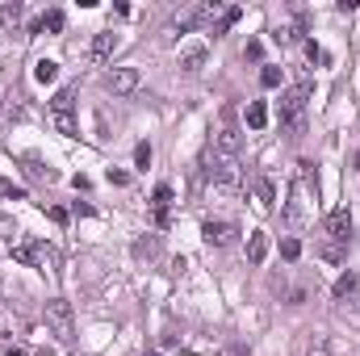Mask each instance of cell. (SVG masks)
Segmentation results:
<instances>
[{"label":"cell","mask_w":360,"mask_h":356,"mask_svg":"<svg viewBox=\"0 0 360 356\" xmlns=\"http://www.w3.org/2000/svg\"><path fill=\"white\" fill-rule=\"evenodd\" d=\"M105 89L117 92V96H130V92L139 89V68H113L105 76Z\"/></svg>","instance_id":"obj_8"},{"label":"cell","mask_w":360,"mask_h":356,"mask_svg":"<svg viewBox=\"0 0 360 356\" xmlns=\"http://www.w3.org/2000/svg\"><path fill=\"white\" fill-rule=\"evenodd\" d=\"M4 356H30V352H25V348H8Z\"/></svg>","instance_id":"obj_27"},{"label":"cell","mask_w":360,"mask_h":356,"mask_svg":"<svg viewBox=\"0 0 360 356\" xmlns=\"http://www.w3.org/2000/svg\"><path fill=\"white\" fill-rule=\"evenodd\" d=\"M239 17H243V8H226V13H222V21L214 25V34H226V30H231V25L239 21Z\"/></svg>","instance_id":"obj_22"},{"label":"cell","mask_w":360,"mask_h":356,"mask_svg":"<svg viewBox=\"0 0 360 356\" xmlns=\"http://www.w3.org/2000/svg\"><path fill=\"white\" fill-rule=\"evenodd\" d=\"M34 80H38V84H55V80H59V63H55V59H38V63H34Z\"/></svg>","instance_id":"obj_14"},{"label":"cell","mask_w":360,"mask_h":356,"mask_svg":"<svg viewBox=\"0 0 360 356\" xmlns=\"http://www.w3.org/2000/svg\"><path fill=\"white\" fill-rule=\"evenodd\" d=\"M352 289H356V272H344V276L335 281V298H348Z\"/></svg>","instance_id":"obj_23"},{"label":"cell","mask_w":360,"mask_h":356,"mask_svg":"<svg viewBox=\"0 0 360 356\" xmlns=\"http://www.w3.org/2000/svg\"><path fill=\"white\" fill-rule=\"evenodd\" d=\"M113 46H117V38H113L109 30H101V34L92 38V46H89V59L92 63H105V59L113 55Z\"/></svg>","instance_id":"obj_12"},{"label":"cell","mask_w":360,"mask_h":356,"mask_svg":"<svg viewBox=\"0 0 360 356\" xmlns=\"http://www.w3.org/2000/svg\"><path fill=\"white\" fill-rule=\"evenodd\" d=\"M51 122H55L59 134H68V139L76 134V117H72V113H51Z\"/></svg>","instance_id":"obj_19"},{"label":"cell","mask_w":360,"mask_h":356,"mask_svg":"<svg viewBox=\"0 0 360 356\" xmlns=\"http://www.w3.org/2000/svg\"><path fill=\"white\" fill-rule=\"evenodd\" d=\"M25 172H30L34 180H55V168H46V164H42V160H34V155L25 160Z\"/></svg>","instance_id":"obj_18"},{"label":"cell","mask_w":360,"mask_h":356,"mask_svg":"<svg viewBox=\"0 0 360 356\" xmlns=\"http://www.w3.org/2000/svg\"><path fill=\"white\" fill-rule=\"evenodd\" d=\"M0 197H13V201H21V197H25V193H21V189H13V184H4V180H0Z\"/></svg>","instance_id":"obj_26"},{"label":"cell","mask_w":360,"mask_h":356,"mask_svg":"<svg viewBox=\"0 0 360 356\" xmlns=\"http://www.w3.org/2000/svg\"><path fill=\"white\" fill-rule=\"evenodd\" d=\"M235 235H239V231H235L231 222H222V218H205V222H201V239H205L210 248H231Z\"/></svg>","instance_id":"obj_5"},{"label":"cell","mask_w":360,"mask_h":356,"mask_svg":"<svg viewBox=\"0 0 360 356\" xmlns=\"http://www.w3.org/2000/svg\"><path fill=\"white\" fill-rule=\"evenodd\" d=\"M205 42H188V46H180V55H176V68L184 72V76H197L201 68H205Z\"/></svg>","instance_id":"obj_7"},{"label":"cell","mask_w":360,"mask_h":356,"mask_svg":"<svg viewBox=\"0 0 360 356\" xmlns=\"http://www.w3.org/2000/svg\"><path fill=\"white\" fill-rule=\"evenodd\" d=\"M323 231H327V239H331V243H348V235H352V214H348V205L331 210V214H327V222H323Z\"/></svg>","instance_id":"obj_6"},{"label":"cell","mask_w":360,"mask_h":356,"mask_svg":"<svg viewBox=\"0 0 360 356\" xmlns=\"http://www.w3.org/2000/svg\"><path fill=\"white\" fill-rule=\"evenodd\" d=\"M306 96H310V89H293V92L281 96V126L289 134H302L306 130Z\"/></svg>","instance_id":"obj_1"},{"label":"cell","mask_w":360,"mask_h":356,"mask_svg":"<svg viewBox=\"0 0 360 356\" xmlns=\"http://www.w3.org/2000/svg\"><path fill=\"white\" fill-rule=\"evenodd\" d=\"M21 21V4H0V25H17Z\"/></svg>","instance_id":"obj_24"},{"label":"cell","mask_w":360,"mask_h":356,"mask_svg":"<svg viewBox=\"0 0 360 356\" xmlns=\"http://www.w3.org/2000/svg\"><path fill=\"white\" fill-rule=\"evenodd\" d=\"M172 201H176V197H172V184H160L155 197H151V210H155V222H160V227H168V210H172Z\"/></svg>","instance_id":"obj_10"},{"label":"cell","mask_w":360,"mask_h":356,"mask_svg":"<svg viewBox=\"0 0 360 356\" xmlns=\"http://www.w3.org/2000/svg\"><path fill=\"white\" fill-rule=\"evenodd\" d=\"M46 323L55 327V336H59V340H72V336H76V314H72V302L51 298V302H46Z\"/></svg>","instance_id":"obj_3"},{"label":"cell","mask_w":360,"mask_h":356,"mask_svg":"<svg viewBox=\"0 0 360 356\" xmlns=\"http://www.w3.org/2000/svg\"><path fill=\"white\" fill-rule=\"evenodd\" d=\"M269 235H264V231H252V235H248V265H264V260H269Z\"/></svg>","instance_id":"obj_11"},{"label":"cell","mask_w":360,"mask_h":356,"mask_svg":"<svg viewBox=\"0 0 360 356\" xmlns=\"http://www.w3.org/2000/svg\"><path fill=\"white\" fill-rule=\"evenodd\" d=\"M239 147H243V139H239V130H218L214 134V155H222V160H239Z\"/></svg>","instance_id":"obj_9"},{"label":"cell","mask_w":360,"mask_h":356,"mask_svg":"<svg viewBox=\"0 0 360 356\" xmlns=\"http://www.w3.org/2000/svg\"><path fill=\"white\" fill-rule=\"evenodd\" d=\"M72 101H76V92L72 89H59L51 96V113H72Z\"/></svg>","instance_id":"obj_17"},{"label":"cell","mask_w":360,"mask_h":356,"mask_svg":"<svg viewBox=\"0 0 360 356\" xmlns=\"http://www.w3.org/2000/svg\"><path fill=\"white\" fill-rule=\"evenodd\" d=\"M134 168H139V172L151 168V143H139V147H134Z\"/></svg>","instance_id":"obj_20"},{"label":"cell","mask_w":360,"mask_h":356,"mask_svg":"<svg viewBox=\"0 0 360 356\" xmlns=\"http://www.w3.org/2000/svg\"><path fill=\"white\" fill-rule=\"evenodd\" d=\"M269 126V105L264 101H252L248 105V130H264Z\"/></svg>","instance_id":"obj_15"},{"label":"cell","mask_w":360,"mask_h":356,"mask_svg":"<svg viewBox=\"0 0 360 356\" xmlns=\"http://www.w3.org/2000/svg\"><path fill=\"white\" fill-rule=\"evenodd\" d=\"M210 180H214V189H239V184H243L239 160H222V155H214V164H210Z\"/></svg>","instance_id":"obj_4"},{"label":"cell","mask_w":360,"mask_h":356,"mask_svg":"<svg viewBox=\"0 0 360 356\" xmlns=\"http://www.w3.org/2000/svg\"><path fill=\"white\" fill-rule=\"evenodd\" d=\"M281 256H285V260H297V256H302V243H297V239H285V243H281Z\"/></svg>","instance_id":"obj_25"},{"label":"cell","mask_w":360,"mask_h":356,"mask_svg":"<svg viewBox=\"0 0 360 356\" xmlns=\"http://www.w3.org/2000/svg\"><path fill=\"white\" fill-rule=\"evenodd\" d=\"M8 252H13V260H17V265L42 268V272H51V268H55V252H51L46 243H38V239H25V243H17V248H8Z\"/></svg>","instance_id":"obj_2"},{"label":"cell","mask_w":360,"mask_h":356,"mask_svg":"<svg viewBox=\"0 0 360 356\" xmlns=\"http://www.w3.org/2000/svg\"><path fill=\"white\" fill-rule=\"evenodd\" d=\"M34 30H38V34H59V30H63V13H59V8H51V13H42Z\"/></svg>","instance_id":"obj_16"},{"label":"cell","mask_w":360,"mask_h":356,"mask_svg":"<svg viewBox=\"0 0 360 356\" xmlns=\"http://www.w3.org/2000/svg\"><path fill=\"white\" fill-rule=\"evenodd\" d=\"M147 356H164V352H147Z\"/></svg>","instance_id":"obj_29"},{"label":"cell","mask_w":360,"mask_h":356,"mask_svg":"<svg viewBox=\"0 0 360 356\" xmlns=\"http://www.w3.org/2000/svg\"><path fill=\"white\" fill-rule=\"evenodd\" d=\"M281 80H285V72H281V68H264V72H260V84H264V89H281Z\"/></svg>","instance_id":"obj_21"},{"label":"cell","mask_w":360,"mask_h":356,"mask_svg":"<svg viewBox=\"0 0 360 356\" xmlns=\"http://www.w3.org/2000/svg\"><path fill=\"white\" fill-rule=\"evenodd\" d=\"M272 201H276V189H272L269 177H260V180H256V210H264V214H269Z\"/></svg>","instance_id":"obj_13"},{"label":"cell","mask_w":360,"mask_h":356,"mask_svg":"<svg viewBox=\"0 0 360 356\" xmlns=\"http://www.w3.org/2000/svg\"><path fill=\"white\" fill-rule=\"evenodd\" d=\"M34 356H55V352H51V348H38V352H34Z\"/></svg>","instance_id":"obj_28"}]
</instances>
